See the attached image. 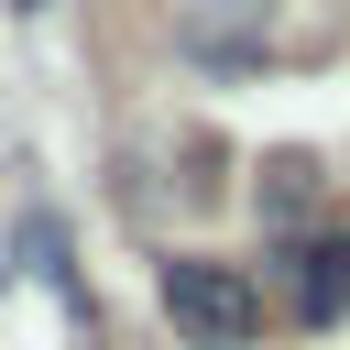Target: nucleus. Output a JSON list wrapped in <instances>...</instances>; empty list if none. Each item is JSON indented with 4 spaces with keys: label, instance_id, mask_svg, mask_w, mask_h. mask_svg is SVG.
Masks as SVG:
<instances>
[{
    "label": "nucleus",
    "instance_id": "f03ea898",
    "mask_svg": "<svg viewBox=\"0 0 350 350\" xmlns=\"http://www.w3.org/2000/svg\"><path fill=\"white\" fill-rule=\"evenodd\" d=\"M284 306H295L306 328L350 317V219H339V230H306V241H284Z\"/></svg>",
    "mask_w": 350,
    "mask_h": 350
},
{
    "label": "nucleus",
    "instance_id": "f257e3e1",
    "mask_svg": "<svg viewBox=\"0 0 350 350\" xmlns=\"http://www.w3.org/2000/svg\"><path fill=\"white\" fill-rule=\"evenodd\" d=\"M153 295H164V317H175V339H186V350H252V339H262V284H252V262L164 252Z\"/></svg>",
    "mask_w": 350,
    "mask_h": 350
}]
</instances>
